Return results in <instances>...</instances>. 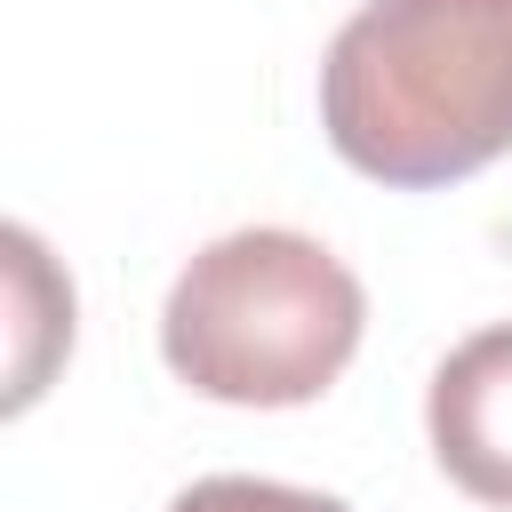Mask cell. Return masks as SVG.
<instances>
[{"instance_id":"7a4b0ae2","label":"cell","mask_w":512,"mask_h":512,"mask_svg":"<svg viewBox=\"0 0 512 512\" xmlns=\"http://www.w3.org/2000/svg\"><path fill=\"white\" fill-rule=\"evenodd\" d=\"M360 320L368 296L320 240L288 224H248L208 240L176 272L160 304V352L200 400L304 408L360 352Z\"/></svg>"},{"instance_id":"277c9868","label":"cell","mask_w":512,"mask_h":512,"mask_svg":"<svg viewBox=\"0 0 512 512\" xmlns=\"http://www.w3.org/2000/svg\"><path fill=\"white\" fill-rule=\"evenodd\" d=\"M168 512H352L320 488H288V480H248V472H216L168 496Z\"/></svg>"},{"instance_id":"3957f363","label":"cell","mask_w":512,"mask_h":512,"mask_svg":"<svg viewBox=\"0 0 512 512\" xmlns=\"http://www.w3.org/2000/svg\"><path fill=\"white\" fill-rule=\"evenodd\" d=\"M424 432H432L440 472H448L472 504L512 512V320L472 328V336L432 368Z\"/></svg>"},{"instance_id":"6da1fadb","label":"cell","mask_w":512,"mask_h":512,"mask_svg":"<svg viewBox=\"0 0 512 512\" xmlns=\"http://www.w3.org/2000/svg\"><path fill=\"white\" fill-rule=\"evenodd\" d=\"M336 160L392 192L456 184L512 152V0H368L320 56Z\"/></svg>"}]
</instances>
